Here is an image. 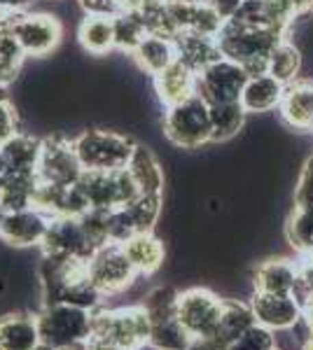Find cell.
Wrapping results in <instances>:
<instances>
[{"label":"cell","mask_w":313,"mask_h":350,"mask_svg":"<svg viewBox=\"0 0 313 350\" xmlns=\"http://www.w3.org/2000/svg\"><path fill=\"white\" fill-rule=\"evenodd\" d=\"M89 338L119 350H143L150 341V315L143 304L94 310Z\"/></svg>","instance_id":"3957f363"},{"label":"cell","mask_w":313,"mask_h":350,"mask_svg":"<svg viewBox=\"0 0 313 350\" xmlns=\"http://www.w3.org/2000/svg\"><path fill=\"white\" fill-rule=\"evenodd\" d=\"M89 211H115L138 199V187L127 168L119 171H84L77 183Z\"/></svg>","instance_id":"52a82bcc"},{"label":"cell","mask_w":313,"mask_h":350,"mask_svg":"<svg viewBox=\"0 0 313 350\" xmlns=\"http://www.w3.org/2000/svg\"><path fill=\"white\" fill-rule=\"evenodd\" d=\"M286 236L290 245L304 255L313 250V211L311 208H292L286 224Z\"/></svg>","instance_id":"1f68e13d"},{"label":"cell","mask_w":313,"mask_h":350,"mask_svg":"<svg viewBox=\"0 0 313 350\" xmlns=\"http://www.w3.org/2000/svg\"><path fill=\"white\" fill-rule=\"evenodd\" d=\"M290 5H292V12L297 19L313 12V0H290Z\"/></svg>","instance_id":"f35d334b"},{"label":"cell","mask_w":313,"mask_h":350,"mask_svg":"<svg viewBox=\"0 0 313 350\" xmlns=\"http://www.w3.org/2000/svg\"><path fill=\"white\" fill-rule=\"evenodd\" d=\"M87 271L89 283L103 299L122 295L140 278L129 264L119 243H105V245L96 247L87 257Z\"/></svg>","instance_id":"9c48e42d"},{"label":"cell","mask_w":313,"mask_h":350,"mask_svg":"<svg viewBox=\"0 0 313 350\" xmlns=\"http://www.w3.org/2000/svg\"><path fill=\"white\" fill-rule=\"evenodd\" d=\"M274 350H283V348H278V346H276V348H274Z\"/></svg>","instance_id":"ee69618b"},{"label":"cell","mask_w":313,"mask_h":350,"mask_svg":"<svg viewBox=\"0 0 313 350\" xmlns=\"http://www.w3.org/2000/svg\"><path fill=\"white\" fill-rule=\"evenodd\" d=\"M297 283V262L288 257L264 259L253 273L255 292H269V295H292Z\"/></svg>","instance_id":"44dd1931"},{"label":"cell","mask_w":313,"mask_h":350,"mask_svg":"<svg viewBox=\"0 0 313 350\" xmlns=\"http://www.w3.org/2000/svg\"><path fill=\"white\" fill-rule=\"evenodd\" d=\"M301 350H313V334L306 338V343H304V348H301Z\"/></svg>","instance_id":"7bdbcfd3"},{"label":"cell","mask_w":313,"mask_h":350,"mask_svg":"<svg viewBox=\"0 0 313 350\" xmlns=\"http://www.w3.org/2000/svg\"><path fill=\"white\" fill-rule=\"evenodd\" d=\"M52 217L36 206L0 213V241L12 247L42 245Z\"/></svg>","instance_id":"5bb4252c"},{"label":"cell","mask_w":313,"mask_h":350,"mask_svg":"<svg viewBox=\"0 0 313 350\" xmlns=\"http://www.w3.org/2000/svg\"><path fill=\"white\" fill-rule=\"evenodd\" d=\"M283 92H286V84L274 80L269 72H264V75H253V77H248L238 103L243 105V110H246L248 115H264V112L278 110Z\"/></svg>","instance_id":"603a6c76"},{"label":"cell","mask_w":313,"mask_h":350,"mask_svg":"<svg viewBox=\"0 0 313 350\" xmlns=\"http://www.w3.org/2000/svg\"><path fill=\"white\" fill-rule=\"evenodd\" d=\"M38 0H0V8L5 10H16V12H26V10H33Z\"/></svg>","instance_id":"74e56055"},{"label":"cell","mask_w":313,"mask_h":350,"mask_svg":"<svg viewBox=\"0 0 313 350\" xmlns=\"http://www.w3.org/2000/svg\"><path fill=\"white\" fill-rule=\"evenodd\" d=\"M147 36V28L143 24V16L136 12H119L115 16V52L134 54V49L143 42Z\"/></svg>","instance_id":"4dcf8cb0"},{"label":"cell","mask_w":313,"mask_h":350,"mask_svg":"<svg viewBox=\"0 0 313 350\" xmlns=\"http://www.w3.org/2000/svg\"><path fill=\"white\" fill-rule=\"evenodd\" d=\"M258 320L253 315V308H250V301H241V299H225V308H222L220 323L215 334L210 336V341L215 346H220L222 350H227L231 341L236 336H241L248 327H253Z\"/></svg>","instance_id":"4316f807"},{"label":"cell","mask_w":313,"mask_h":350,"mask_svg":"<svg viewBox=\"0 0 313 350\" xmlns=\"http://www.w3.org/2000/svg\"><path fill=\"white\" fill-rule=\"evenodd\" d=\"M162 133L175 150H201L210 143V105L195 94L183 103L166 108L162 115Z\"/></svg>","instance_id":"5b68a950"},{"label":"cell","mask_w":313,"mask_h":350,"mask_svg":"<svg viewBox=\"0 0 313 350\" xmlns=\"http://www.w3.org/2000/svg\"><path fill=\"white\" fill-rule=\"evenodd\" d=\"M175 59L183 61L195 72H201L203 68L220 59V47L215 38L199 36V33H180L175 36Z\"/></svg>","instance_id":"484cf974"},{"label":"cell","mask_w":313,"mask_h":350,"mask_svg":"<svg viewBox=\"0 0 313 350\" xmlns=\"http://www.w3.org/2000/svg\"><path fill=\"white\" fill-rule=\"evenodd\" d=\"M301 70V52L295 47L288 38H283L281 42L271 49L269 61H266V72L281 84H292L299 80Z\"/></svg>","instance_id":"f1b7e54d"},{"label":"cell","mask_w":313,"mask_h":350,"mask_svg":"<svg viewBox=\"0 0 313 350\" xmlns=\"http://www.w3.org/2000/svg\"><path fill=\"white\" fill-rule=\"evenodd\" d=\"M246 117L248 112L238 100L210 105V129H213L210 143H227V140L236 138L246 126Z\"/></svg>","instance_id":"83f0119b"},{"label":"cell","mask_w":313,"mask_h":350,"mask_svg":"<svg viewBox=\"0 0 313 350\" xmlns=\"http://www.w3.org/2000/svg\"><path fill=\"white\" fill-rule=\"evenodd\" d=\"M301 320H304L306 327H309V332L313 334V297L301 306Z\"/></svg>","instance_id":"ab89813d"},{"label":"cell","mask_w":313,"mask_h":350,"mask_svg":"<svg viewBox=\"0 0 313 350\" xmlns=\"http://www.w3.org/2000/svg\"><path fill=\"white\" fill-rule=\"evenodd\" d=\"M278 112L295 131H313V82L297 80L288 84Z\"/></svg>","instance_id":"d6986e66"},{"label":"cell","mask_w":313,"mask_h":350,"mask_svg":"<svg viewBox=\"0 0 313 350\" xmlns=\"http://www.w3.org/2000/svg\"><path fill=\"white\" fill-rule=\"evenodd\" d=\"M77 5L84 14H108V16L119 14L115 0H77Z\"/></svg>","instance_id":"d590c367"},{"label":"cell","mask_w":313,"mask_h":350,"mask_svg":"<svg viewBox=\"0 0 313 350\" xmlns=\"http://www.w3.org/2000/svg\"><path fill=\"white\" fill-rule=\"evenodd\" d=\"M127 171L134 178L140 196H164L166 175H164V168L159 163L157 154L147 145L136 143L134 154H131V159L127 163Z\"/></svg>","instance_id":"ffe728a7"},{"label":"cell","mask_w":313,"mask_h":350,"mask_svg":"<svg viewBox=\"0 0 313 350\" xmlns=\"http://www.w3.org/2000/svg\"><path fill=\"white\" fill-rule=\"evenodd\" d=\"M0 152H3L12 175H36L40 152H42V138L28 131H19L8 143L0 145Z\"/></svg>","instance_id":"cb8c5ba5"},{"label":"cell","mask_w":313,"mask_h":350,"mask_svg":"<svg viewBox=\"0 0 313 350\" xmlns=\"http://www.w3.org/2000/svg\"><path fill=\"white\" fill-rule=\"evenodd\" d=\"M0 350H42L38 315L26 310L0 315Z\"/></svg>","instance_id":"e0dca14e"},{"label":"cell","mask_w":313,"mask_h":350,"mask_svg":"<svg viewBox=\"0 0 313 350\" xmlns=\"http://www.w3.org/2000/svg\"><path fill=\"white\" fill-rule=\"evenodd\" d=\"M175 318L192 336V341L210 338L218 329L225 299L215 295L208 287H190V290L175 292Z\"/></svg>","instance_id":"8992f818"},{"label":"cell","mask_w":313,"mask_h":350,"mask_svg":"<svg viewBox=\"0 0 313 350\" xmlns=\"http://www.w3.org/2000/svg\"><path fill=\"white\" fill-rule=\"evenodd\" d=\"M276 348V334L260 323L248 327L241 336H236L234 341L227 346V350H274Z\"/></svg>","instance_id":"d6a6232c"},{"label":"cell","mask_w":313,"mask_h":350,"mask_svg":"<svg viewBox=\"0 0 313 350\" xmlns=\"http://www.w3.org/2000/svg\"><path fill=\"white\" fill-rule=\"evenodd\" d=\"M127 255L129 264L134 267L136 273L143 278V275L157 273L164 267V259H166V247L164 241L155 236V231H140V234L129 236L124 243H119Z\"/></svg>","instance_id":"ac0fdd59"},{"label":"cell","mask_w":313,"mask_h":350,"mask_svg":"<svg viewBox=\"0 0 313 350\" xmlns=\"http://www.w3.org/2000/svg\"><path fill=\"white\" fill-rule=\"evenodd\" d=\"M84 168L77 159V152L73 148V138L66 135H49L42 138V152L38 163V180L59 187H73L79 183Z\"/></svg>","instance_id":"8fae6325"},{"label":"cell","mask_w":313,"mask_h":350,"mask_svg":"<svg viewBox=\"0 0 313 350\" xmlns=\"http://www.w3.org/2000/svg\"><path fill=\"white\" fill-rule=\"evenodd\" d=\"M115 3H117L119 12H136V14H140V12H145L150 5H155L157 0H115Z\"/></svg>","instance_id":"8d00e7d4"},{"label":"cell","mask_w":313,"mask_h":350,"mask_svg":"<svg viewBox=\"0 0 313 350\" xmlns=\"http://www.w3.org/2000/svg\"><path fill=\"white\" fill-rule=\"evenodd\" d=\"M12 36L28 59H47L64 40V24L59 16L47 10H26L16 16Z\"/></svg>","instance_id":"30bf717a"},{"label":"cell","mask_w":313,"mask_h":350,"mask_svg":"<svg viewBox=\"0 0 313 350\" xmlns=\"http://www.w3.org/2000/svg\"><path fill=\"white\" fill-rule=\"evenodd\" d=\"M73 148L84 171H119L127 168L136 140L115 129H84L73 138Z\"/></svg>","instance_id":"277c9868"},{"label":"cell","mask_w":313,"mask_h":350,"mask_svg":"<svg viewBox=\"0 0 313 350\" xmlns=\"http://www.w3.org/2000/svg\"><path fill=\"white\" fill-rule=\"evenodd\" d=\"M19 115L8 94H0V145L8 143L14 133H19Z\"/></svg>","instance_id":"e575fe53"},{"label":"cell","mask_w":313,"mask_h":350,"mask_svg":"<svg viewBox=\"0 0 313 350\" xmlns=\"http://www.w3.org/2000/svg\"><path fill=\"white\" fill-rule=\"evenodd\" d=\"M26 59V52L12 33H0V89H8L19 80Z\"/></svg>","instance_id":"f546056e"},{"label":"cell","mask_w":313,"mask_h":350,"mask_svg":"<svg viewBox=\"0 0 313 350\" xmlns=\"http://www.w3.org/2000/svg\"><path fill=\"white\" fill-rule=\"evenodd\" d=\"M40 247H42L45 257H82V259H87L96 250L94 241L89 239L82 219L73 215L52 217Z\"/></svg>","instance_id":"4fadbf2b"},{"label":"cell","mask_w":313,"mask_h":350,"mask_svg":"<svg viewBox=\"0 0 313 350\" xmlns=\"http://www.w3.org/2000/svg\"><path fill=\"white\" fill-rule=\"evenodd\" d=\"M152 89H155V96L164 110L173 108L197 94V72L175 59L166 70L152 77Z\"/></svg>","instance_id":"2e32d148"},{"label":"cell","mask_w":313,"mask_h":350,"mask_svg":"<svg viewBox=\"0 0 313 350\" xmlns=\"http://www.w3.org/2000/svg\"><path fill=\"white\" fill-rule=\"evenodd\" d=\"M286 36L271 31V28H248L234 21H225V26L218 33V47L220 54L225 59L234 61L248 72V77L253 75H264L266 72V61H269L271 49Z\"/></svg>","instance_id":"7a4b0ae2"},{"label":"cell","mask_w":313,"mask_h":350,"mask_svg":"<svg viewBox=\"0 0 313 350\" xmlns=\"http://www.w3.org/2000/svg\"><path fill=\"white\" fill-rule=\"evenodd\" d=\"M250 308H253L255 320L276 332L292 329L301 320V306L292 295H269V292H253L250 299Z\"/></svg>","instance_id":"9a60e30c"},{"label":"cell","mask_w":313,"mask_h":350,"mask_svg":"<svg viewBox=\"0 0 313 350\" xmlns=\"http://www.w3.org/2000/svg\"><path fill=\"white\" fill-rule=\"evenodd\" d=\"M295 208H311L313 211V154L304 161L297 185H295Z\"/></svg>","instance_id":"836d02e7"},{"label":"cell","mask_w":313,"mask_h":350,"mask_svg":"<svg viewBox=\"0 0 313 350\" xmlns=\"http://www.w3.org/2000/svg\"><path fill=\"white\" fill-rule=\"evenodd\" d=\"M38 315L42 350H84L92 336L94 310L68 301L45 304Z\"/></svg>","instance_id":"6da1fadb"},{"label":"cell","mask_w":313,"mask_h":350,"mask_svg":"<svg viewBox=\"0 0 313 350\" xmlns=\"http://www.w3.org/2000/svg\"><path fill=\"white\" fill-rule=\"evenodd\" d=\"M131 59H134V64L138 66V70L152 80V77H157L159 72H164L175 61V44H173V40H168V38L150 36V33H147L143 38V42L134 49Z\"/></svg>","instance_id":"d4e9b609"},{"label":"cell","mask_w":313,"mask_h":350,"mask_svg":"<svg viewBox=\"0 0 313 350\" xmlns=\"http://www.w3.org/2000/svg\"><path fill=\"white\" fill-rule=\"evenodd\" d=\"M77 42L89 56H108L115 52V16L84 14L77 24Z\"/></svg>","instance_id":"7402d4cb"},{"label":"cell","mask_w":313,"mask_h":350,"mask_svg":"<svg viewBox=\"0 0 313 350\" xmlns=\"http://www.w3.org/2000/svg\"><path fill=\"white\" fill-rule=\"evenodd\" d=\"M84 350H119V348L105 346V343H99V341H92V338H89L87 346H84Z\"/></svg>","instance_id":"b9f144b4"},{"label":"cell","mask_w":313,"mask_h":350,"mask_svg":"<svg viewBox=\"0 0 313 350\" xmlns=\"http://www.w3.org/2000/svg\"><path fill=\"white\" fill-rule=\"evenodd\" d=\"M248 82V72L234 61L220 56L210 66L197 72V94L208 105L215 103H231L241 98V92Z\"/></svg>","instance_id":"7c38bea8"},{"label":"cell","mask_w":313,"mask_h":350,"mask_svg":"<svg viewBox=\"0 0 313 350\" xmlns=\"http://www.w3.org/2000/svg\"><path fill=\"white\" fill-rule=\"evenodd\" d=\"M12 175V171H10V166H8V161H5V157H3V152H0V185L5 183V180Z\"/></svg>","instance_id":"60d3db41"},{"label":"cell","mask_w":313,"mask_h":350,"mask_svg":"<svg viewBox=\"0 0 313 350\" xmlns=\"http://www.w3.org/2000/svg\"><path fill=\"white\" fill-rule=\"evenodd\" d=\"M175 292L168 287H159L147 295L143 306L150 315V341L152 350H190L192 336L175 318Z\"/></svg>","instance_id":"ba28073f"}]
</instances>
